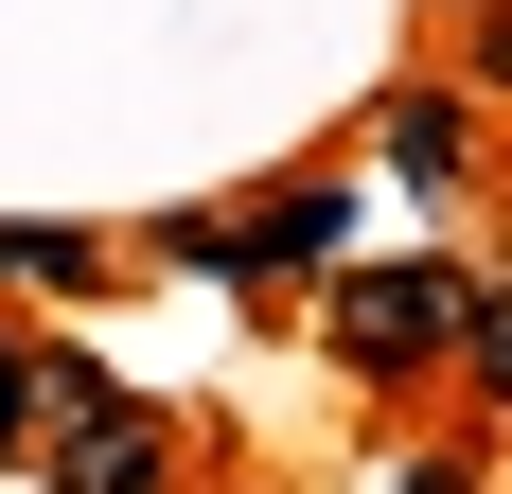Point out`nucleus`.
Returning a JSON list of instances; mask_svg holds the SVG:
<instances>
[{
	"mask_svg": "<svg viewBox=\"0 0 512 494\" xmlns=\"http://www.w3.org/2000/svg\"><path fill=\"white\" fill-rule=\"evenodd\" d=\"M18 459H36L53 494H177V424H159V406H124V389H71Z\"/></svg>",
	"mask_w": 512,
	"mask_h": 494,
	"instance_id": "2",
	"label": "nucleus"
},
{
	"mask_svg": "<svg viewBox=\"0 0 512 494\" xmlns=\"http://www.w3.org/2000/svg\"><path fill=\"white\" fill-rule=\"evenodd\" d=\"M0 283H53V300H71V283H106V247L89 230H0Z\"/></svg>",
	"mask_w": 512,
	"mask_h": 494,
	"instance_id": "5",
	"label": "nucleus"
},
{
	"mask_svg": "<svg viewBox=\"0 0 512 494\" xmlns=\"http://www.w3.org/2000/svg\"><path fill=\"white\" fill-rule=\"evenodd\" d=\"M18 442H36V336L0 318V477H18Z\"/></svg>",
	"mask_w": 512,
	"mask_h": 494,
	"instance_id": "6",
	"label": "nucleus"
},
{
	"mask_svg": "<svg viewBox=\"0 0 512 494\" xmlns=\"http://www.w3.org/2000/svg\"><path fill=\"white\" fill-rule=\"evenodd\" d=\"M477 142H495V89H389V124H371V159H389V177H424V195H460Z\"/></svg>",
	"mask_w": 512,
	"mask_h": 494,
	"instance_id": "3",
	"label": "nucleus"
},
{
	"mask_svg": "<svg viewBox=\"0 0 512 494\" xmlns=\"http://www.w3.org/2000/svg\"><path fill=\"white\" fill-rule=\"evenodd\" d=\"M159 265H177V283H265L248 212H177V230H159Z\"/></svg>",
	"mask_w": 512,
	"mask_h": 494,
	"instance_id": "4",
	"label": "nucleus"
},
{
	"mask_svg": "<svg viewBox=\"0 0 512 494\" xmlns=\"http://www.w3.org/2000/svg\"><path fill=\"white\" fill-rule=\"evenodd\" d=\"M442 18H477V0H442Z\"/></svg>",
	"mask_w": 512,
	"mask_h": 494,
	"instance_id": "7",
	"label": "nucleus"
},
{
	"mask_svg": "<svg viewBox=\"0 0 512 494\" xmlns=\"http://www.w3.org/2000/svg\"><path fill=\"white\" fill-rule=\"evenodd\" d=\"M460 300H477V265H354V283L318 300V336L354 353V371H389V389H407L424 353L460 336Z\"/></svg>",
	"mask_w": 512,
	"mask_h": 494,
	"instance_id": "1",
	"label": "nucleus"
}]
</instances>
